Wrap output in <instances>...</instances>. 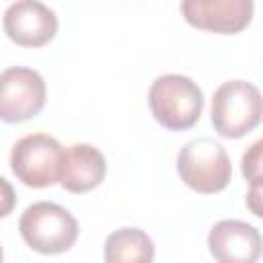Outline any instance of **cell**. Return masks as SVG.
Masks as SVG:
<instances>
[{"label": "cell", "mask_w": 263, "mask_h": 263, "mask_svg": "<svg viewBox=\"0 0 263 263\" xmlns=\"http://www.w3.org/2000/svg\"><path fill=\"white\" fill-rule=\"evenodd\" d=\"M148 103L154 119L162 127L171 132H185L191 129L201 117L203 92L187 76L164 74L152 82Z\"/></svg>", "instance_id": "cell-1"}, {"label": "cell", "mask_w": 263, "mask_h": 263, "mask_svg": "<svg viewBox=\"0 0 263 263\" xmlns=\"http://www.w3.org/2000/svg\"><path fill=\"white\" fill-rule=\"evenodd\" d=\"M107 162L99 148L90 144H72L64 150L60 185L70 193H86L103 183Z\"/></svg>", "instance_id": "cell-10"}, {"label": "cell", "mask_w": 263, "mask_h": 263, "mask_svg": "<svg viewBox=\"0 0 263 263\" xmlns=\"http://www.w3.org/2000/svg\"><path fill=\"white\" fill-rule=\"evenodd\" d=\"M210 117L222 138H242L263 121V95L247 80H228L216 88Z\"/></svg>", "instance_id": "cell-2"}, {"label": "cell", "mask_w": 263, "mask_h": 263, "mask_svg": "<svg viewBox=\"0 0 263 263\" xmlns=\"http://www.w3.org/2000/svg\"><path fill=\"white\" fill-rule=\"evenodd\" d=\"M247 208L251 210V214H255L257 218L263 220V183L251 185V189L247 193Z\"/></svg>", "instance_id": "cell-13"}, {"label": "cell", "mask_w": 263, "mask_h": 263, "mask_svg": "<svg viewBox=\"0 0 263 263\" xmlns=\"http://www.w3.org/2000/svg\"><path fill=\"white\" fill-rule=\"evenodd\" d=\"M255 4L251 0H185L181 12L185 21L201 31L238 33L249 27Z\"/></svg>", "instance_id": "cell-8"}, {"label": "cell", "mask_w": 263, "mask_h": 263, "mask_svg": "<svg viewBox=\"0 0 263 263\" xmlns=\"http://www.w3.org/2000/svg\"><path fill=\"white\" fill-rule=\"evenodd\" d=\"M4 33L23 47H43L58 33V16L43 2L21 0L6 8L2 18Z\"/></svg>", "instance_id": "cell-7"}, {"label": "cell", "mask_w": 263, "mask_h": 263, "mask_svg": "<svg viewBox=\"0 0 263 263\" xmlns=\"http://www.w3.org/2000/svg\"><path fill=\"white\" fill-rule=\"evenodd\" d=\"M208 247L216 263H257L263 255L259 230L240 220H220L208 234Z\"/></svg>", "instance_id": "cell-9"}, {"label": "cell", "mask_w": 263, "mask_h": 263, "mask_svg": "<svg viewBox=\"0 0 263 263\" xmlns=\"http://www.w3.org/2000/svg\"><path fill=\"white\" fill-rule=\"evenodd\" d=\"M240 173L251 185L263 183V138H259L245 150L240 158Z\"/></svg>", "instance_id": "cell-12"}, {"label": "cell", "mask_w": 263, "mask_h": 263, "mask_svg": "<svg viewBox=\"0 0 263 263\" xmlns=\"http://www.w3.org/2000/svg\"><path fill=\"white\" fill-rule=\"evenodd\" d=\"M18 230L23 240L41 255L66 253L78 238L76 218L53 201L31 203L18 220Z\"/></svg>", "instance_id": "cell-3"}, {"label": "cell", "mask_w": 263, "mask_h": 263, "mask_svg": "<svg viewBox=\"0 0 263 263\" xmlns=\"http://www.w3.org/2000/svg\"><path fill=\"white\" fill-rule=\"evenodd\" d=\"M177 173L189 189L210 195L228 187L232 164L220 142L212 138H195L179 150Z\"/></svg>", "instance_id": "cell-4"}, {"label": "cell", "mask_w": 263, "mask_h": 263, "mask_svg": "<svg viewBox=\"0 0 263 263\" xmlns=\"http://www.w3.org/2000/svg\"><path fill=\"white\" fill-rule=\"evenodd\" d=\"M45 107L43 76L25 66L6 68L0 76V117L6 123H21Z\"/></svg>", "instance_id": "cell-6"}, {"label": "cell", "mask_w": 263, "mask_h": 263, "mask_svg": "<svg viewBox=\"0 0 263 263\" xmlns=\"http://www.w3.org/2000/svg\"><path fill=\"white\" fill-rule=\"evenodd\" d=\"M105 263H152L154 242L140 228H119L111 232L103 249Z\"/></svg>", "instance_id": "cell-11"}, {"label": "cell", "mask_w": 263, "mask_h": 263, "mask_svg": "<svg viewBox=\"0 0 263 263\" xmlns=\"http://www.w3.org/2000/svg\"><path fill=\"white\" fill-rule=\"evenodd\" d=\"M64 164V148L47 134H29L16 140L10 152V168L14 177L33 189L60 183Z\"/></svg>", "instance_id": "cell-5"}]
</instances>
